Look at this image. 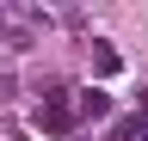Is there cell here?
I'll use <instances>...</instances> for the list:
<instances>
[{
    "instance_id": "5",
    "label": "cell",
    "mask_w": 148,
    "mask_h": 141,
    "mask_svg": "<svg viewBox=\"0 0 148 141\" xmlns=\"http://www.w3.org/2000/svg\"><path fill=\"white\" fill-rule=\"evenodd\" d=\"M136 104H142V111H136V117H148V86H142V98H136Z\"/></svg>"
},
{
    "instance_id": "4",
    "label": "cell",
    "mask_w": 148,
    "mask_h": 141,
    "mask_svg": "<svg viewBox=\"0 0 148 141\" xmlns=\"http://www.w3.org/2000/svg\"><path fill=\"white\" fill-rule=\"evenodd\" d=\"M92 67L111 74V67H117V49H111V43H92Z\"/></svg>"
},
{
    "instance_id": "3",
    "label": "cell",
    "mask_w": 148,
    "mask_h": 141,
    "mask_svg": "<svg viewBox=\"0 0 148 141\" xmlns=\"http://www.w3.org/2000/svg\"><path fill=\"white\" fill-rule=\"evenodd\" d=\"M105 141H148V123H142V117H117Z\"/></svg>"
},
{
    "instance_id": "2",
    "label": "cell",
    "mask_w": 148,
    "mask_h": 141,
    "mask_svg": "<svg viewBox=\"0 0 148 141\" xmlns=\"http://www.w3.org/2000/svg\"><path fill=\"white\" fill-rule=\"evenodd\" d=\"M37 129H49V135H68L74 129V111L62 98H49V104H37Z\"/></svg>"
},
{
    "instance_id": "1",
    "label": "cell",
    "mask_w": 148,
    "mask_h": 141,
    "mask_svg": "<svg viewBox=\"0 0 148 141\" xmlns=\"http://www.w3.org/2000/svg\"><path fill=\"white\" fill-rule=\"evenodd\" d=\"M80 123H99V117H111V98L99 92V86H86V92H74V104H68Z\"/></svg>"
}]
</instances>
